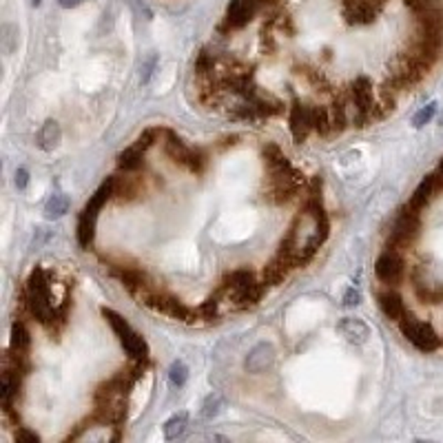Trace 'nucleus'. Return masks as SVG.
<instances>
[{
    "instance_id": "obj_29",
    "label": "nucleus",
    "mask_w": 443,
    "mask_h": 443,
    "mask_svg": "<svg viewBox=\"0 0 443 443\" xmlns=\"http://www.w3.org/2000/svg\"><path fill=\"white\" fill-rule=\"evenodd\" d=\"M417 297L423 304H443V286H437V288H417Z\"/></svg>"
},
{
    "instance_id": "obj_31",
    "label": "nucleus",
    "mask_w": 443,
    "mask_h": 443,
    "mask_svg": "<svg viewBox=\"0 0 443 443\" xmlns=\"http://www.w3.org/2000/svg\"><path fill=\"white\" fill-rule=\"evenodd\" d=\"M3 45H5L7 53H11L13 49H16V45H18V29L13 25H5L3 27Z\"/></svg>"
},
{
    "instance_id": "obj_13",
    "label": "nucleus",
    "mask_w": 443,
    "mask_h": 443,
    "mask_svg": "<svg viewBox=\"0 0 443 443\" xmlns=\"http://www.w3.org/2000/svg\"><path fill=\"white\" fill-rule=\"evenodd\" d=\"M379 306H381V311L386 313L388 320L399 322L401 317L406 315L404 299H401V295L395 293V290H383V293H379Z\"/></svg>"
},
{
    "instance_id": "obj_11",
    "label": "nucleus",
    "mask_w": 443,
    "mask_h": 443,
    "mask_svg": "<svg viewBox=\"0 0 443 443\" xmlns=\"http://www.w3.org/2000/svg\"><path fill=\"white\" fill-rule=\"evenodd\" d=\"M140 196H142V184L137 177L133 175L114 177V198H118L120 202H133Z\"/></svg>"
},
{
    "instance_id": "obj_37",
    "label": "nucleus",
    "mask_w": 443,
    "mask_h": 443,
    "mask_svg": "<svg viewBox=\"0 0 443 443\" xmlns=\"http://www.w3.org/2000/svg\"><path fill=\"white\" fill-rule=\"evenodd\" d=\"M16 439L20 443H40V437L32 430H27V428H20V430L16 432Z\"/></svg>"
},
{
    "instance_id": "obj_36",
    "label": "nucleus",
    "mask_w": 443,
    "mask_h": 443,
    "mask_svg": "<svg viewBox=\"0 0 443 443\" xmlns=\"http://www.w3.org/2000/svg\"><path fill=\"white\" fill-rule=\"evenodd\" d=\"M343 306L346 308H353V306H357V304L359 301H362V293H359V290L357 288H348V290H346V293H343Z\"/></svg>"
},
{
    "instance_id": "obj_18",
    "label": "nucleus",
    "mask_w": 443,
    "mask_h": 443,
    "mask_svg": "<svg viewBox=\"0 0 443 443\" xmlns=\"http://www.w3.org/2000/svg\"><path fill=\"white\" fill-rule=\"evenodd\" d=\"M118 166L124 173H135L144 166V151H140L137 146H129L124 149L118 156Z\"/></svg>"
},
{
    "instance_id": "obj_9",
    "label": "nucleus",
    "mask_w": 443,
    "mask_h": 443,
    "mask_svg": "<svg viewBox=\"0 0 443 443\" xmlns=\"http://www.w3.org/2000/svg\"><path fill=\"white\" fill-rule=\"evenodd\" d=\"M441 189H443V177H439V175H425V179L417 186V191H414V196L410 200V206H414L417 211H421L425 204H430V200L437 196Z\"/></svg>"
},
{
    "instance_id": "obj_2",
    "label": "nucleus",
    "mask_w": 443,
    "mask_h": 443,
    "mask_svg": "<svg viewBox=\"0 0 443 443\" xmlns=\"http://www.w3.org/2000/svg\"><path fill=\"white\" fill-rule=\"evenodd\" d=\"M399 328L404 332V337L414 346V348H419L423 353H432L439 348V337L430 324L414 320L410 313H406L404 317L399 320Z\"/></svg>"
},
{
    "instance_id": "obj_17",
    "label": "nucleus",
    "mask_w": 443,
    "mask_h": 443,
    "mask_svg": "<svg viewBox=\"0 0 443 443\" xmlns=\"http://www.w3.org/2000/svg\"><path fill=\"white\" fill-rule=\"evenodd\" d=\"M60 137H62L60 124L55 120H47L43 124V129H40V133H38V146L43 151H53L60 144Z\"/></svg>"
},
{
    "instance_id": "obj_32",
    "label": "nucleus",
    "mask_w": 443,
    "mask_h": 443,
    "mask_svg": "<svg viewBox=\"0 0 443 443\" xmlns=\"http://www.w3.org/2000/svg\"><path fill=\"white\" fill-rule=\"evenodd\" d=\"M186 377H189V370L182 362H175L171 366V372H169V379L173 386H184L186 383Z\"/></svg>"
},
{
    "instance_id": "obj_23",
    "label": "nucleus",
    "mask_w": 443,
    "mask_h": 443,
    "mask_svg": "<svg viewBox=\"0 0 443 443\" xmlns=\"http://www.w3.org/2000/svg\"><path fill=\"white\" fill-rule=\"evenodd\" d=\"M330 124H332V131H343L346 129V122H348V118H346V100L343 98H337L335 102L330 104Z\"/></svg>"
},
{
    "instance_id": "obj_21",
    "label": "nucleus",
    "mask_w": 443,
    "mask_h": 443,
    "mask_svg": "<svg viewBox=\"0 0 443 443\" xmlns=\"http://www.w3.org/2000/svg\"><path fill=\"white\" fill-rule=\"evenodd\" d=\"M186 421H189V414H186V412H177V414H173V417L164 423V437L169 439V441L177 439L179 435H182V432L186 430Z\"/></svg>"
},
{
    "instance_id": "obj_12",
    "label": "nucleus",
    "mask_w": 443,
    "mask_h": 443,
    "mask_svg": "<svg viewBox=\"0 0 443 443\" xmlns=\"http://www.w3.org/2000/svg\"><path fill=\"white\" fill-rule=\"evenodd\" d=\"M293 268H295L293 261H290L288 257H284V255L277 253V257L271 259L268 264H266V268H264V284L275 286V284L284 282V280H286V275H288L290 271H293Z\"/></svg>"
},
{
    "instance_id": "obj_41",
    "label": "nucleus",
    "mask_w": 443,
    "mask_h": 443,
    "mask_svg": "<svg viewBox=\"0 0 443 443\" xmlns=\"http://www.w3.org/2000/svg\"><path fill=\"white\" fill-rule=\"evenodd\" d=\"M439 169H441V173H443V160H441V164H439Z\"/></svg>"
},
{
    "instance_id": "obj_24",
    "label": "nucleus",
    "mask_w": 443,
    "mask_h": 443,
    "mask_svg": "<svg viewBox=\"0 0 443 443\" xmlns=\"http://www.w3.org/2000/svg\"><path fill=\"white\" fill-rule=\"evenodd\" d=\"M11 348L18 353H27V348H29V332H27L22 322L11 326Z\"/></svg>"
},
{
    "instance_id": "obj_22",
    "label": "nucleus",
    "mask_w": 443,
    "mask_h": 443,
    "mask_svg": "<svg viewBox=\"0 0 443 443\" xmlns=\"http://www.w3.org/2000/svg\"><path fill=\"white\" fill-rule=\"evenodd\" d=\"M255 282V277L251 271H233L231 275H226V280H224V286H222V293L224 290H238V288H244L248 284H253Z\"/></svg>"
},
{
    "instance_id": "obj_40",
    "label": "nucleus",
    "mask_w": 443,
    "mask_h": 443,
    "mask_svg": "<svg viewBox=\"0 0 443 443\" xmlns=\"http://www.w3.org/2000/svg\"><path fill=\"white\" fill-rule=\"evenodd\" d=\"M251 3H255V5H268V3H275V0H251Z\"/></svg>"
},
{
    "instance_id": "obj_42",
    "label": "nucleus",
    "mask_w": 443,
    "mask_h": 443,
    "mask_svg": "<svg viewBox=\"0 0 443 443\" xmlns=\"http://www.w3.org/2000/svg\"><path fill=\"white\" fill-rule=\"evenodd\" d=\"M32 3H34V5H40V0H32Z\"/></svg>"
},
{
    "instance_id": "obj_33",
    "label": "nucleus",
    "mask_w": 443,
    "mask_h": 443,
    "mask_svg": "<svg viewBox=\"0 0 443 443\" xmlns=\"http://www.w3.org/2000/svg\"><path fill=\"white\" fill-rule=\"evenodd\" d=\"M198 315L202 317V320H206V322H213L215 317H217V297H209V299H206L202 306H200Z\"/></svg>"
},
{
    "instance_id": "obj_15",
    "label": "nucleus",
    "mask_w": 443,
    "mask_h": 443,
    "mask_svg": "<svg viewBox=\"0 0 443 443\" xmlns=\"http://www.w3.org/2000/svg\"><path fill=\"white\" fill-rule=\"evenodd\" d=\"M25 290L29 295H36V297H43V299H49L51 301V288H49V280H47V273L36 266L29 275V280H27V286Z\"/></svg>"
},
{
    "instance_id": "obj_1",
    "label": "nucleus",
    "mask_w": 443,
    "mask_h": 443,
    "mask_svg": "<svg viewBox=\"0 0 443 443\" xmlns=\"http://www.w3.org/2000/svg\"><path fill=\"white\" fill-rule=\"evenodd\" d=\"M111 198H114V177H109L107 182L98 191H95V196L91 198V202L85 206V211L80 213V219H78V242L82 246H89L93 242L95 222H98V211Z\"/></svg>"
},
{
    "instance_id": "obj_6",
    "label": "nucleus",
    "mask_w": 443,
    "mask_h": 443,
    "mask_svg": "<svg viewBox=\"0 0 443 443\" xmlns=\"http://www.w3.org/2000/svg\"><path fill=\"white\" fill-rule=\"evenodd\" d=\"M275 362V348L271 343H257L255 348L248 353L244 368L248 372H253V375H259V372H264L266 368H271Z\"/></svg>"
},
{
    "instance_id": "obj_16",
    "label": "nucleus",
    "mask_w": 443,
    "mask_h": 443,
    "mask_svg": "<svg viewBox=\"0 0 443 443\" xmlns=\"http://www.w3.org/2000/svg\"><path fill=\"white\" fill-rule=\"evenodd\" d=\"M231 295H233V301H235V306H238V308H251L261 299V284L253 282V284H248L244 288L231 290Z\"/></svg>"
},
{
    "instance_id": "obj_8",
    "label": "nucleus",
    "mask_w": 443,
    "mask_h": 443,
    "mask_svg": "<svg viewBox=\"0 0 443 443\" xmlns=\"http://www.w3.org/2000/svg\"><path fill=\"white\" fill-rule=\"evenodd\" d=\"M377 18V7L368 0H348L346 3V20L350 25H370Z\"/></svg>"
},
{
    "instance_id": "obj_19",
    "label": "nucleus",
    "mask_w": 443,
    "mask_h": 443,
    "mask_svg": "<svg viewBox=\"0 0 443 443\" xmlns=\"http://www.w3.org/2000/svg\"><path fill=\"white\" fill-rule=\"evenodd\" d=\"M102 315H104V320L111 324V328H114V332L118 335V339H120V343L124 341V339H129L131 335H133V328L122 320V317L116 313V311H111V308H102Z\"/></svg>"
},
{
    "instance_id": "obj_25",
    "label": "nucleus",
    "mask_w": 443,
    "mask_h": 443,
    "mask_svg": "<svg viewBox=\"0 0 443 443\" xmlns=\"http://www.w3.org/2000/svg\"><path fill=\"white\" fill-rule=\"evenodd\" d=\"M69 211V198L67 196H53L49 202H47V206H45V215L49 217V219H58V217H62L64 213Z\"/></svg>"
},
{
    "instance_id": "obj_34",
    "label": "nucleus",
    "mask_w": 443,
    "mask_h": 443,
    "mask_svg": "<svg viewBox=\"0 0 443 443\" xmlns=\"http://www.w3.org/2000/svg\"><path fill=\"white\" fill-rule=\"evenodd\" d=\"M158 135H160V131L158 129H146L140 137H137L135 140V144L133 146H137L140 151H146V149H151L156 144V140H158Z\"/></svg>"
},
{
    "instance_id": "obj_14",
    "label": "nucleus",
    "mask_w": 443,
    "mask_h": 443,
    "mask_svg": "<svg viewBox=\"0 0 443 443\" xmlns=\"http://www.w3.org/2000/svg\"><path fill=\"white\" fill-rule=\"evenodd\" d=\"M164 133H166V142H164L166 156H169L173 162L186 166V164H189V158H191V154H193V149L184 146V142L179 140V137H177L173 131H164Z\"/></svg>"
},
{
    "instance_id": "obj_5",
    "label": "nucleus",
    "mask_w": 443,
    "mask_h": 443,
    "mask_svg": "<svg viewBox=\"0 0 443 443\" xmlns=\"http://www.w3.org/2000/svg\"><path fill=\"white\" fill-rule=\"evenodd\" d=\"M111 273H114L118 280L124 286H127L133 295H137V297L149 290V277L140 268H133V266H114V268H111Z\"/></svg>"
},
{
    "instance_id": "obj_38",
    "label": "nucleus",
    "mask_w": 443,
    "mask_h": 443,
    "mask_svg": "<svg viewBox=\"0 0 443 443\" xmlns=\"http://www.w3.org/2000/svg\"><path fill=\"white\" fill-rule=\"evenodd\" d=\"M27 184H29V173H27V169H18L16 171V186L25 189Z\"/></svg>"
},
{
    "instance_id": "obj_4",
    "label": "nucleus",
    "mask_w": 443,
    "mask_h": 443,
    "mask_svg": "<svg viewBox=\"0 0 443 443\" xmlns=\"http://www.w3.org/2000/svg\"><path fill=\"white\" fill-rule=\"evenodd\" d=\"M313 129L311 122V107L301 104L297 98L293 100V107H290V131H293L295 142H304L308 137V131Z\"/></svg>"
},
{
    "instance_id": "obj_30",
    "label": "nucleus",
    "mask_w": 443,
    "mask_h": 443,
    "mask_svg": "<svg viewBox=\"0 0 443 443\" xmlns=\"http://www.w3.org/2000/svg\"><path fill=\"white\" fill-rule=\"evenodd\" d=\"M435 114H437V102L425 104V107L419 111V114L412 118V124H414V127H417V129H421V127H425V124L435 118Z\"/></svg>"
},
{
    "instance_id": "obj_10",
    "label": "nucleus",
    "mask_w": 443,
    "mask_h": 443,
    "mask_svg": "<svg viewBox=\"0 0 443 443\" xmlns=\"http://www.w3.org/2000/svg\"><path fill=\"white\" fill-rule=\"evenodd\" d=\"M255 7L257 5L251 3V0H231L229 11H226V22H229V27H233V29H240V27H244L248 20L253 18Z\"/></svg>"
},
{
    "instance_id": "obj_43",
    "label": "nucleus",
    "mask_w": 443,
    "mask_h": 443,
    "mask_svg": "<svg viewBox=\"0 0 443 443\" xmlns=\"http://www.w3.org/2000/svg\"><path fill=\"white\" fill-rule=\"evenodd\" d=\"M441 124H443V116H441Z\"/></svg>"
},
{
    "instance_id": "obj_35",
    "label": "nucleus",
    "mask_w": 443,
    "mask_h": 443,
    "mask_svg": "<svg viewBox=\"0 0 443 443\" xmlns=\"http://www.w3.org/2000/svg\"><path fill=\"white\" fill-rule=\"evenodd\" d=\"M204 166H206V158L202 151H193L191 158H189V164H186V169L193 171V173H202L204 171Z\"/></svg>"
},
{
    "instance_id": "obj_3",
    "label": "nucleus",
    "mask_w": 443,
    "mask_h": 443,
    "mask_svg": "<svg viewBox=\"0 0 443 443\" xmlns=\"http://www.w3.org/2000/svg\"><path fill=\"white\" fill-rule=\"evenodd\" d=\"M375 273L386 284H399L404 277V259L397 251H386L375 264Z\"/></svg>"
},
{
    "instance_id": "obj_26",
    "label": "nucleus",
    "mask_w": 443,
    "mask_h": 443,
    "mask_svg": "<svg viewBox=\"0 0 443 443\" xmlns=\"http://www.w3.org/2000/svg\"><path fill=\"white\" fill-rule=\"evenodd\" d=\"M297 74H301L304 78H306L315 89L328 91V87H330V85H328V80H326V76L320 71V69H315V67H297Z\"/></svg>"
},
{
    "instance_id": "obj_27",
    "label": "nucleus",
    "mask_w": 443,
    "mask_h": 443,
    "mask_svg": "<svg viewBox=\"0 0 443 443\" xmlns=\"http://www.w3.org/2000/svg\"><path fill=\"white\" fill-rule=\"evenodd\" d=\"M222 406H224V399H222L217 393L209 395V397L204 399V406H202V417H204V419H213L215 414L222 410Z\"/></svg>"
},
{
    "instance_id": "obj_28",
    "label": "nucleus",
    "mask_w": 443,
    "mask_h": 443,
    "mask_svg": "<svg viewBox=\"0 0 443 443\" xmlns=\"http://www.w3.org/2000/svg\"><path fill=\"white\" fill-rule=\"evenodd\" d=\"M213 67H215V58H213V53H209L206 49H202L198 53V60H196V71L198 76H209L213 71Z\"/></svg>"
},
{
    "instance_id": "obj_39",
    "label": "nucleus",
    "mask_w": 443,
    "mask_h": 443,
    "mask_svg": "<svg viewBox=\"0 0 443 443\" xmlns=\"http://www.w3.org/2000/svg\"><path fill=\"white\" fill-rule=\"evenodd\" d=\"M58 3L64 9H74V7H80L82 3H85V0H58Z\"/></svg>"
},
{
    "instance_id": "obj_20",
    "label": "nucleus",
    "mask_w": 443,
    "mask_h": 443,
    "mask_svg": "<svg viewBox=\"0 0 443 443\" xmlns=\"http://www.w3.org/2000/svg\"><path fill=\"white\" fill-rule=\"evenodd\" d=\"M311 122H313V129L320 135H328L332 131L330 111L324 107H311Z\"/></svg>"
},
{
    "instance_id": "obj_7",
    "label": "nucleus",
    "mask_w": 443,
    "mask_h": 443,
    "mask_svg": "<svg viewBox=\"0 0 443 443\" xmlns=\"http://www.w3.org/2000/svg\"><path fill=\"white\" fill-rule=\"evenodd\" d=\"M337 330L341 332V337L346 341H350L355 346H362L370 337V328L364 320H357V317H346L337 324Z\"/></svg>"
}]
</instances>
